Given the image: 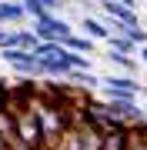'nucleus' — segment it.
<instances>
[{"mask_svg": "<svg viewBox=\"0 0 147 150\" xmlns=\"http://www.w3.org/2000/svg\"><path fill=\"white\" fill-rule=\"evenodd\" d=\"M27 100H30V97H27ZM13 140H17V144H23L27 150L47 147L44 127H40V117H37V110H33L30 103H23V107L13 110Z\"/></svg>", "mask_w": 147, "mask_h": 150, "instance_id": "1", "label": "nucleus"}, {"mask_svg": "<svg viewBox=\"0 0 147 150\" xmlns=\"http://www.w3.org/2000/svg\"><path fill=\"white\" fill-rule=\"evenodd\" d=\"M0 60H4V64L10 67L13 74L27 77V80H37V77H44V64H40V57L33 54V50H20V47H4V50H0Z\"/></svg>", "mask_w": 147, "mask_h": 150, "instance_id": "2", "label": "nucleus"}, {"mask_svg": "<svg viewBox=\"0 0 147 150\" xmlns=\"http://www.w3.org/2000/svg\"><path fill=\"white\" fill-rule=\"evenodd\" d=\"M100 93H104V100H137L141 83L131 74H107V77H100Z\"/></svg>", "mask_w": 147, "mask_h": 150, "instance_id": "3", "label": "nucleus"}, {"mask_svg": "<svg viewBox=\"0 0 147 150\" xmlns=\"http://www.w3.org/2000/svg\"><path fill=\"white\" fill-rule=\"evenodd\" d=\"M33 33H37V40H57V43H64L67 37L74 33V27L64 20L60 13H44V17H33Z\"/></svg>", "mask_w": 147, "mask_h": 150, "instance_id": "4", "label": "nucleus"}, {"mask_svg": "<svg viewBox=\"0 0 147 150\" xmlns=\"http://www.w3.org/2000/svg\"><path fill=\"white\" fill-rule=\"evenodd\" d=\"M23 20H30L20 0H0V23L4 27H20Z\"/></svg>", "mask_w": 147, "mask_h": 150, "instance_id": "5", "label": "nucleus"}, {"mask_svg": "<svg viewBox=\"0 0 147 150\" xmlns=\"http://www.w3.org/2000/svg\"><path fill=\"white\" fill-rule=\"evenodd\" d=\"M127 140H131V127L127 123H117V127L104 130L100 150H127Z\"/></svg>", "mask_w": 147, "mask_h": 150, "instance_id": "6", "label": "nucleus"}, {"mask_svg": "<svg viewBox=\"0 0 147 150\" xmlns=\"http://www.w3.org/2000/svg\"><path fill=\"white\" fill-rule=\"evenodd\" d=\"M67 83L77 87V90H100V77L94 70H70L67 74Z\"/></svg>", "mask_w": 147, "mask_h": 150, "instance_id": "7", "label": "nucleus"}, {"mask_svg": "<svg viewBox=\"0 0 147 150\" xmlns=\"http://www.w3.org/2000/svg\"><path fill=\"white\" fill-rule=\"evenodd\" d=\"M80 30L87 33L90 40H107V37H110V27H107L104 20H97V17H90V13L80 17Z\"/></svg>", "mask_w": 147, "mask_h": 150, "instance_id": "8", "label": "nucleus"}, {"mask_svg": "<svg viewBox=\"0 0 147 150\" xmlns=\"http://www.w3.org/2000/svg\"><path fill=\"white\" fill-rule=\"evenodd\" d=\"M107 60H110V67H117L120 74H137V67H141V60H137L134 54H117V50H110L107 47Z\"/></svg>", "mask_w": 147, "mask_h": 150, "instance_id": "9", "label": "nucleus"}, {"mask_svg": "<svg viewBox=\"0 0 147 150\" xmlns=\"http://www.w3.org/2000/svg\"><path fill=\"white\" fill-rule=\"evenodd\" d=\"M94 43H97V40H90L87 33H70V37L64 40V47L74 50V54H87V57H90V54H94Z\"/></svg>", "mask_w": 147, "mask_h": 150, "instance_id": "10", "label": "nucleus"}, {"mask_svg": "<svg viewBox=\"0 0 147 150\" xmlns=\"http://www.w3.org/2000/svg\"><path fill=\"white\" fill-rule=\"evenodd\" d=\"M104 43H107L110 50H117V54H137V50H141V47H137L131 37H124V33H110V37L104 40Z\"/></svg>", "mask_w": 147, "mask_h": 150, "instance_id": "11", "label": "nucleus"}, {"mask_svg": "<svg viewBox=\"0 0 147 150\" xmlns=\"http://www.w3.org/2000/svg\"><path fill=\"white\" fill-rule=\"evenodd\" d=\"M127 150H147V123H137V127H131Z\"/></svg>", "mask_w": 147, "mask_h": 150, "instance_id": "12", "label": "nucleus"}, {"mask_svg": "<svg viewBox=\"0 0 147 150\" xmlns=\"http://www.w3.org/2000/svg\"><path fill=\"white\" fill-rule=\"evenodd\" d=\"M20 4H23V10H27V17H30V20H33V17H44V13H50L44 0H20Z\"/></svg>", "mask_w": 147, "mask_h": 150, "instance_id": "13", "label": "nucleus"}, {"mask_svg": "<svg viewBox=\"0 0 147 150\" xmlns=\"http://www.w3.org/2000/svg\"><path fill=\"white\" fill-rule=\"evenodd\" d=\"M141 64L147 67V43H144V47H141Z\"/></svg>", "mask_w": 147, "mask_h": 150, "instance_id": "14", "label": "nucleus"}, {"mask_svg": "<svg viewBox=\"0 0 147 150\" xmlns=\"http://www.w3.org/2000/svg\"><path fill=\"white\" fill-rule=\"evenodd\" d=\"M141 93H144V97H147V87H144V83H141Z\"/></svg>", "mask_w": 147, "mask_h": 150, "instance_id": "15", "label": "nucleus"}, {"mask_svg": "<svg viewBox=\"0 0 147 150\" xmlns=\"http://www.w3.org/2000/svg\"><path fill=\"white\" fill-rule=\"evenodd\" d=\"M40 150H54V147H40Z\"/></svg>", "mask_w": 147, "mask_h": 150, "instance_id": "16", "label": "nucleus"}, {"mask_svg": "<svg viewBox=\"0 0 147 150\" xmlns=\"http://www.w3.org/2000/svg\"><path fill=\"white\" fill-rule=\"evenodd\" d=\"M0 30H4V23H0Z\"/></svg>", "mask_w": 147, "mask_h": 150, "instance_id": "17", "label": "nucleus"}, {"mask_svg": "<svg viewBox=\"0 0 147 150\" xmlns=\"http://www.w3.org/2000/svg\"><path fill=\"white\" fill-rule=\"evenodd\" d=\"M64 4H67V0H64Z\"/></svg>", "mask_w": 147, "mask_h": 150, "instance_id": "18", "label": "nucleus"}]
</instances>
